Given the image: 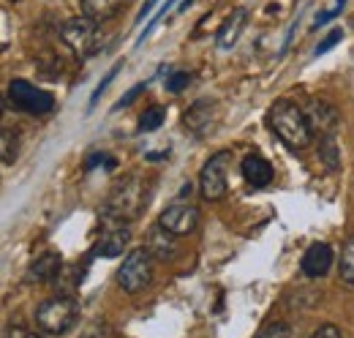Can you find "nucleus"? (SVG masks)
<instances>
[{
  "label": "nucleus",
  "instance_id": "1",
  "mask_svg": "<svg viewBox=\"0 0 354 338\" xmlns=\"http://www.w3.org/2000/svg\"><path fill=\"white\" fill-rule=\"evenodd\" d=\"M267 123H270V128L275 131V136H278L286 148H292V150H303V148H308L310 139H313L303 107L295 104L292 98H281V101H275V104L270 107V112H267Z\"/></svg>",
  "mask_w": 354,
  "mask_h": 338
},
{
  "label": "nucleus",
  "instance_id": "2",
  "mask_svg": "<svg viewBox=\"0 0 354 338\" xmlns=\"http://www.w3.org/2000/svg\"><path fill=\"white\" fill-rule=\"evenodd\" d=\"M145 199H147V186H145V180H142L139 175H129V177H123V180L112 188V194H109V199H106L104 215L112 218V221H118V224H129V221L142 215Z\"/></svg>",
  "mask_w": 354,
  "mask_h": 338
},
{
  "label": "nucleus",
  "instance_id": "3",
  "mask_svg": "<svg viewBox=\"0 0 354 338\" xmlns=\"http://www.w3.org/2000/svg\"><path fill=\"white\" fill-rule=\"evenodd\" d=\"M80 319V303L71 295L49 297L36 311V325L46 336H66Z\"/></svg>",
  "mask_w": 354,
  "mask_h": 338
},
{
  "label": "nucleus",
  "instance_id": "4",
  "mask_svg": "<svg viewBox=\"0 0 354 338\" xmlns=\"http://www.w3.org/2000/svg\"><path fill=\"white\" fill-rule=\"evenodd\" d=\"M153 267H156V256L150 254L147 246L133 249L126 254L123 267L118 270V284L123 287V292L139 295L142 290H147L153 284Z\"/></svg>",
  "mask_w": 354,
  "mask_h": 338
},
{
  "label": "nucleus",
  "instance_id": "5",
  "mask_svg": "<svg viewBox=\"0 0 354 338\" xmlns=\"http://www.w3.org/2000/svg\"><path fill=\"white\" fill-rule=\"evenodd\" d=\"M60 39H63V44H66L74 55L90 57V55L101 46V25L88 19V17L68 19V22L60 28Z\"/></svg>",
  "mask_w": 354,
  "mask_h": 338
},
{
  "label": "nucleus",
  "instance_id": "6",
  "mask_svg": "<svg viewBox=\"0 0 354 338\" xmlns=\"http://www.w3.org/2000/svg\"><path fill=\"white\" fill-rule=\"evenodd\" d=\"M229 161H232V153L229 150H218L216 156L207 159V164L202 167V175H199V188H202V197L207 202H216V199H223L226 197V169H229Z\"/></svg>",
  "mask_w": 354,
  "mask_h": 338
},
{
  "label": "nucleus",
  "instance_id": "7",
  "mask_svg": "<svg viewBox=\"0 0 354 338\" xmlns=\"http://www.w3.org/2000/svg\"><path fill=\"white\" fill-rule=\"evenodd\" d=\"M8 96H11V101H14L19 109H25V112H30V115H46V112H52V107H55V98H52L46 90L25 82V80H14V82L8 84Z\"/></svg>",
  "mask_w": 354,
  "mask_h": 338
},
{
  "label": "nucleus",
  "instance_id": "8",
  "mask_svg": "<svg viewBox=\"0 0 354 338\" xmlns=\"http://www.w3.org/2000/svg\"><path fill=\"white\" fill-rule=\"evenodd\" d=\"M303 112H306V121H308L313 136H319V139L335 136V131L341 126V115L333 104H327L322 98H310V101H306Z\"/></svg>",
  "mask_w": 354,
  "mask_h": 338
},
{
  "label": "nucleus",
  "instance_id": "9",
  "mask_svg": "<svg viewBox=\"0 0 354 338\" xmlns=\"http://www.w3.org/2000/svg\"><path fill=\"white\" fill-rule=\"evenodd\" d=\"M158 224H161L167 232H172L175 238H183V235H191V232L196 229V224H199V211H196L194 205L175 202V205H169L167 211L158 215Z\"/></svg>",
  "mask_w": 354,
  "mask_h": 338
},
{
  "label": "nucleus",
  "instance_id": "10",
  "mask_svg": "<svg viewBox=\"0 0 354 338\" xmlns=\"http://www.w3.org/2000/svg\"><path fill=\"white\" fill-rule=\"evenodd\" d=\"M183 126L188 128L194 136H207L213 131V126H216V104L210 98H199L183 115Z\"/></svg>",
  "mask_w": 354,
  "mask_h": 338
},
{
  "label": "nucleus",
  "instance_id": "11",
  "mask_svg": "<svg viewBox=\"0 0 354 338\" xmlns=\"http://www.w3.org/2000/svg\"><path fill=\"white\" fill-rule=\"evenodd\" d=\"M333 267V249L327 243H313L303 256V273L308 278H322Z\"/></svg>",
  "mask_w": 354,
  "mask_h": 338
},
{
  "label": "nucleus",
  "instance_id": "12",
  "mask_svg": "<svg viewBox=\"0 0 354 338\" xmlns=\"http://www.w3.org/2000/svg\"><path fill=\"white\" fill-rule=\"evenodd\" d=\"M129 240H131V232L126 229V224H118L115 229H106L104 235H101V240L95 243V256H106V259H112V256H120V254L126 251V246H129Z\"/></svg>",
  "mask_w": 354,
  "mask_h": 338
},
{
  "label": "nucleus",
  "instance_id": "13",
  "mask_svg": "<svg viewBox=\"0 0 354 338\" xmlns=\"http://www.w3.org/2000/svg\"><path fill=\"white\" fill-rule=\"evenodd\" d=\"M243 177L251 188H265L272 180V167L262 156H245L243 159Z\"/></svg>",
  "mask_w": 354,
  "mask_h": 338
},
{
  "label": "nucleus",
  "instance_id": "14",
  "mask_svg": "<svg viewBox=\"0 0 354 338\" xmlns=\"http://www.w3.org/2000/svg\"><path fill=\"white\" fill-rule=\"evenodd\" d=\"M126 3L129 0H82V17H88V19L101 25V22L115 19L123 11Z\"/></svg>",
  "mask_w": 354,
  "mask_h": 338
},
{
  "label": "nucleus",
  "instance_id": "15",
  "mask_svg": "<svg viewBox=\"0 0 354 338\" xmlns=\"http://www.w3.org/2000/svg\"><path fill=\"white\" fill-rule=\"evenodd\" d=\"M147 249L153 256H158V259H172L177 251V243H175V235L172 232H167L161 224H156L153 229H150V238H147Z\"/></svg>",
  "mask_w": 354,
  "mask_h": 338
},
{
  "label": "nucleus",
  "instance_id": "16",
  "mask_svg": "<svg viewBox=\"0 0 354 338\" xmlns=\"http://www.w3.org/2000/svg\"><path fill=\"white\" fill-rule=\"evenodd\" d=\"M243 25H245V8H234V11L226 17V22L221 25L218 36H216L218 49H232L234 42H237V36H240V30H243Z\"/></svg>",
  "mask_w": 354,
  "mask_h": 338
},
{
  "label": "nucleus",
  "instance_id": "17",
  "mask_svg": "<svg viewBox=\"0 0 354 338\" xmlns=\"http://www.w3.org/2000/svg\"><path fill=\"white\" fill-rule=\"evenodd\" d=\"M60 254L57 251H44L36 262H33V267H30V278L33 281H39V284H44V281H52V278H57L60 276Z\"/></svg>",
  "mask_w": 354,
  "mask_h": 338
},
{
  "label": "nucleus",
  "instance_id": "18",
  "mask_svg": "<svg viewBox=\"0 0 354 338\" xmlns=\"http://www.w3.org/2000/svg\"><path fill=\"white\" fill-rule=\"evenodd\" d=\"M341 278L354 287V238H349L346 246L341 249Z\"/></svg>",
  "mask_w": 354,
  "mask_h": 338
},
{
  "label": "nucleus",
  "instance_id": "19",
  "mask_svg": "<svg viewBox=\"0 0 354 338\" xmlns=\"http://www.w3.org/2000/svg\"><path fill=\"white\" fill-rule=\"evenodd\" d=\"M164 121H167V107H150L139 118V131H156Z\"/></svg>",
  "mask_w": 354,
  "mask_h": 338
},
{
  "label": "nucleus",
  "instance_id": "20",
  "mask_svg": "<svg viewBox=\"0 0 354 338\" xmlns=\"http://www.w3.org/2000/svg\"><path fill=\"white\" fill-rule=\"evenodd\" d=\"M319 156H322V161L327 164V169H338L341 156H338V148H335V139H333V136L319 142Z\"/></svg>",
  "mask_w": 354,
  "mask_h": 338
},
{
  "label": "nucleus",
  "instance_id": "21",
  "mask_svg": "<svg viewBox=\"0 0 354 338\" xmlns=\"http://www.w3.org/2000/svg\"><path fill=\"white\" fill-rule=\"evenodd\" d=\"M254 338H292V328L286 322H270Z\"/></svg>",
  "mask_w": 354,
  "mask_h": 338
},
{
  "label": "nucleus",
  "instance_id": "22",
  "mask_svg": "<svg viewBox=\"0 0 354 338\" xmlns=\"http://www.w3.org/2000/svg\"><path fill=\"white\" fill-rule=\"evenodd\" d=\"M14 159H17V136L8 128H3V161L11 164Z\"/></svg>",
  "mask_w": 354,
  "mask_h": 338
},
{
  "label": "nucleus",
  "instance_id": "23",
  "mask_svg": "<svg viewBox=\"0 0 354 338\" xmlns=\"http://www.w3.org/2000/svg\"><path fill=\"white\" fill-rule=\"evenodd\" d=\"M188 82H191V74L177 71V74H172V77L167 80V90H169V93H180L183 87H188Z\"/></svg>",
  "mask_w": 354,
  "mask_h": 338
},
{
  "label": "nucleus",
  "instance_id": "24",
  "mask_svg": "<svg viewBox=\"0 0 354 338\" xmlns=\"http://www.w3.org/2000/svg\"><path fill=\"white\" fill-rule=\"evenodd\" d=\"M341 39H344V30H330V36H327L324 42L316 46V55H324L327 49H333V46L341 42Z\"/></svg>",
  "mask_w": 354,
  "mask_h": 338
},
{
  "label": "nucleus",
  "instance_id": "25",
  "mask_svg": "<svg viewBox=\"0 0 354 338\" xmlns=\"http://www.w3.org/2000/svg\"><path fill=\"white\" fill-rule=\"evenodd\" d=\"M118 71H120V63H118V66H115V69L106 74V80H104V82L95 87V93H93V98H90V107H95V101H98V98H101V93H104L109 84H112V80H115V74H118Z\"/></svg>",
  "mask_w": 354,
  "mask_h": 338
},
{
  "label": "nucleus",
  "instance_id": "26",
  "mask_svg": "<svg viewBox=\"0 0 354 338\" xmlns=\"http://www.w3.org/2000/svg\"><path fill=\"white\" fill-rule=\"evenodd\" d=\"M310 338H344V336H341V330L335 325H322Z\"/></svg>",
  "mask_w": 354,
  "mask_h": 338
},
{
  "label": "nucleus",
  "instance_id": "27",
  "mask_svg": "<svg viewBox=\"0 0 354 338\" xmlns=\"http://www.w3.org/2000/svg\"><path fill=\"white\" fill-rule=\"evenodd\" d=\"M142 90H145V84H136L131 93H126V98H123V101H120V104H118L115 109H120V107H129V104H131V101L136 98V96H139V93H142Z\"/></svg>",
  "mask_w": 354,
  "mask_h": 338
},
{
  "label": "nucleus",
  "instance_id": "28",
  "mask_svg": "<svg viewBox=\"0 0 354 338\" xmlns=\"http://www.w3.org/2000/svg\"><path fill=\"white\" fill-rule=\"evenodd\" d=\"M30 333L25 330V328H6V333H3V338H28Z\"/></svg>",
  "mask_w": 354,
  "mask_h": 338
},
{
  "label": "nucleus",
  "instance_id": "29",
  "mask_svg": "<svg viewBox=\"0 0 354 338\" xmlns=\"http://www.w3.org/2000/svg\"><path fill=\"white\" fill-rule=\"evenodd\" d=\"M28 338H44V336H39V333H30Z\"/></svg>",
  "mask_w": 354,
  "mask_h": 338
}]
</instances>
